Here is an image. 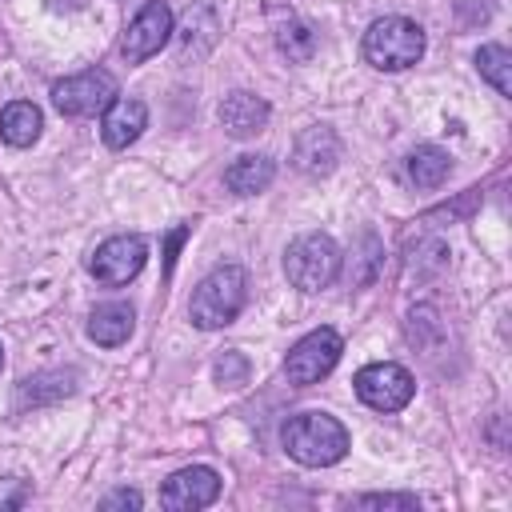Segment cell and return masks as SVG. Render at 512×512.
I'll use <instances>...</instances> for the list:
<instances>
[{
  "label": "cell",
  "mask_w": 512,
  "mask_h": 512,
  "mask_svg": "<svg viewBox=\"0 0 512 512\" xmlns=\"http://www.w3.org/2000/svg\"><path fill=\"white\" fill-rule=\"evenodd\" d=\"M244 304H248V272L240 264H220V268H212L196 284L192 304H188V316H192L196 328L212 332V328L232 324Z\"/></svg>",
  "instance_id": "1"
},
{
  "label": "cell",
  "mask_w": 512,
  "mask_h": 512,
  "mask_svg": "<svg viewBox=\"0 0 512 512\" xmlns=\"http://www.w3.org/2000/svg\"><path fill=\"white\" fill-rule=\"evenodd\" d=\"M284 448L296 464L304 468H328L336 460H344L348 452V432L336 416L324 412H300L284 424Z\"/></svg>",
  "instance_id": "2"
},
{
  "label": "cell",
  "mask_w": 512,
  "mask_h": 512,
  "mask_svg": "<svg viewBox=\"0 0 512 512\" xmlns=\"http://www.w3.org/2000/svg\"><path fill=\"white\" fill-rule=\"evenodd\" d=\"M424 56V28L408 16H380L364 32V60L380 72L412 68Z\"/></svg>",
  "instance_id": "3"
},
{
  "label": "cell",
  "mask_w": 512,
  "mask_h": 512,
  "mask_svg": "<svg viewBox=\"0 0 512 512\" xmlns=\"http://www.w3.org/2000/svg\"><path fill=\"white\" fill-rule=\"evenodd\" d=\"M284 272L300 292H320L340 276V248L328 232H304L284 252Z\"/></svg>",
  "instance_id": "4"
},
{
  "label": "cell",
  "mask_w": 512,
  "mask_h": 512,
  "mask_svg": "<svg viewBox=\"0 0 512 512\" xmlns=\"http://www.w3.org/2000/svg\"><path fill=\"white\" fill-rule=\"evenodd\" d=\"M340 352H344V340H340V332H332V328H316V332L300 336V340L288 348V356H284V376H288V384H300V388H304V384L324 380V376L336 368Z\"/></svg>",
  "instance_id": "5"
},
{
  "label": "cell",
  "mask_w": 512,
  "mask_h": 512,
  "mask_svg": "<svg viewBox=\"0 0 512 512\" xmlns=\"http://www.w3.org/2000/svg\"><path fill=\"white\" fill-rule=\"evenodd\" d=\"M116 100V76L104 68H88L52 84V104L64 116H100Z\"/></svg>",
  "instance_id": "6"
},
{
  "label": "cell",
  "mask_w": 512,
  "mask_h": 512,
  "mask_svg": "<svg viewBox=\"0 0 512 512\" xmlns=\"http://www.w3.org/2000/svg\"><path fill=\"white\" fill-rule=\"evenodd\" d=\"M352 388H356V396H360L368 408H376V412H400V408L412 400L416 380H412L408 368H400V364H392V360H380V364L360 368L356 380H352Z\"/></svg>",
  "instance_id": "7"
},
{
  "label": "cell",
  "mask_w": 512,
  "mask_h": 512,
  "mask_svg": "<svg viewBox=\"0 0 512 512\" xmlns=\"http://www.w3.org/2000/svg\"><path fill=\"white\" fill-rule=\"evenodd\" d=\"M168 36H172V8H168L164 0H148V4L132 16V24L124 28L120 52H124L132 64H140V60L156 56V52L168 44Z\"/></svg>",
  "instance_id": "8"
},
{
  "label": "cell",
  "mask_w": 512,
  "mask_h": 512,
  "mask_svg": "<svg viewBox=\"0 0 512 512\" xmlns=\"http://www.w3.org/2000/svg\"><path fill=\"white\" fill-rule=\"evenodd\" d=\"M144 260H148V244H144L140 236H112V240H104V244L92 252L88 272H92L100 284L120 288V284H128V280L144 268Z\"/></svg>",
  "instance_id": "9"
},
{
  "label": "cell",
  "mask_w": 512,
  "mask_h": 512,
  "mask_svg": "<svg viewBox=\"0 0 512 512\" xmlns=\"http://www.w3.org/2000/svg\"><path fill=\"white\" fill-rule=\"evenodd\" d=\"M220 496V476L204 464H192V468H180L164 480L160 488V504L172 508V512H196V508H208L212 500Z\"/></svg>",
  "instance_id": "10"
},
{
  "label": "cell",
  "mask_w": 512,
  "mask_h": 512,
  "mask_svg": "<svg viewBox=\"0 0 512 512\" xmlns=\"http://www.w3.org/2000/svg\"><path fill=\"white\" fill-rule=\"evenodd\" d=\"M336 160H340V140H336V132L324 128V124L304 128V132L296 136V144H292V164H296L300 172H308V176H328V172L336 168Z\"/></svg>",
  "instance_id": "11"
},
{
  "label": "cell",
  "mask_w": 512,
  "mask_h": 512,
  "mask_svg": "<svg viewBox=\"0 0 512 512\" xmlns=\"http://www.w3.org/2000/svg\"><path fill=\"white\" fill-rule=\"evenodd\" d=\"M148 124V108L144 100H132V96H116L104 112H100V136L108 148H128Z\"/></svg>",
  "instance_id": "12"
},
{
  "label": "cell",
  "mask_w": 512,
  "mask_h": 512,
  "mask_svg": "<svg viewBox=\"0 0 512 512\" xmlns=\"http://www.w3.org/2000/svg\"><path fill=\"white\" fill-rule=\"evenodd\" d=\"M264 124H268V104L260 96H252V92L224 96V104H220V128L228 136L244 140V136H256Z\"/></svg>",
  "instance_id": "13"
},
{
  "label": "cell",
  "mask_w": 512,
  "mask_h": 512,
  "mask_svg": "<svg viewBox=\"0 0 512 512\" xmlns=\"http://www.w3.org/2000/svg\"><path fill=\"white\" fill-rule=\"evenodd\" d=\"M132 324H136L132 304L112 300V304H100V308L88 316V336H92L96 344H104V348H116V344H124V340L132 336Z\"/></svg>",
  "instance_id": "14"
},
{
  "label": "cell",
  "mask_w": 512,
  "mask_h": 512,
  "mask_svg": "<svg viewBox=\"0 0 512 512\" xmlns=\"http://www.w3.org/2000/svg\"><path fill=\"white\" fill-rule=\"evenodd\" d=\"M40 128H44V116H40L36 104H28V100H12V104H4V112H0V136H4L12 148H28V144H36Z\"/></svg>",
  "instance_id": "15"
},
{
  "label": "cell",
  "mask_w": 512,
  "mask_h": 512,
  "mask_svg": "<svg viewBox=\"0 0 512 512\" xmlns=\"http://www.w3.org/2000/svg\"><path fill=\"white\" fill-rule=\"evenodd\" d=\"M272 176H276V164L268 156H240V160L228 164L224 184L236 196H256V192H264L272 184Z\"/></svg>",
  "instance_id": "16"
},
{
  "label": "cell",
  "mask_w": 512,
  "mask_h": 512,
  "mask_svg": "<svg viewBox=\"0 0 512 512\" xmlns=\"http://www.w3.org/2000/svg\"><path fill=\"white\" fill-rule=\"evenodd\" d=\"M452 172V156L436 144H420L412 156H408V180L416 188H440Z\"/></svg>",
  "instance_id": "17"
},
{
  "label": "cell",
  "mask_w": 512,
  "mask_h": 512,
  "mask_svg": "<svg viewBox=\"0 0 512 512\" xmlns=\"http://www.w3.org/2000/svg\"><path fill=\"white\" fill-rule=\"evenodd\" d=\"M76 388V372H36L28 380H20V392L16 400L20 404H48V400H60Z\"/></svg>",
  "instance_id": "18"
},
{
  "label": "cell",
  "mask_w": 512,
  "mask_h": 512,
  "mask_svg": "<svg viewBox=\"0 0 512 512\" xmlns=\"http://www.w3.org/2000/svg\"><path fill=\"white\" fill-rule=\"evenodd\" d=\"M476 68L500 96H512V52L504 44H484L476 52Z\"/></svg>",
  "instance_id": "19"
},
{
  "label": "cell",
  "mask_w": 512,
  "mask_h": 512,
  "mask_svg": "<svg viewBox=\"0 0 512 512\" xmlns=\"http://www.w3.org/2000/svg\"><path fill=\"white\" fill-rule=\"evenodd\" d=\"M276 44H280V52H284L288 60H296V64H304V60L316 56V32H312V24H304V20L280 24Z\"/></svg>",
  "instance_id": "20"
},
{
  "label": "cell",
  "mask_w": 512,
  "mask_h": 512,
  "mask_svg": "<svg viewBox=\"0 0 512 512\" xmlns=\"http://www.w3.org/2000/svg\"><path fill=\"white\" fill-rule=\"evenodd\" d=\"M244 376H248V360L240 352H224L216 360V380L220 384H244Z\"/></svg>",
  "instance_id": "21"
},
{
  "label": "cell",
  "mask_w": 512,
  "mask_h": 512,
  "mask_svg": "<svg viewBox=\"0 0 512 512\" xmlns=\"http://www.w3.org/2000/svg\"><path fill=\"white\" fill-rule=\"evenodd\" d=\"M356 504L360 508H420L416 496H392V492H372V496H360Z\"/></svg>",
  "instance_id": "22"
},
{
  "label": "cell",
  "mask_w": 512,
  "mask_h": 512,
  "mask_svg": "<svg viewBox=\"0 0 512 512\" xmlns=\"http://www.w3.org/2000/svg\"><path fill=\"white\" fill-rule=\"evenodd\" d=\"M140 504H144V496H140L136 488H116V492H108V496L100 500V508H132V512H136Z\"/></svg>",
  "instance_id": "23"
},
{
  "label": "cell",
  "mask_w": 512,
  "mask_h": 512,
  "mask_svg": "<svg viewBox=\"0 0 512 512\" xmlns=\"http://www.w3.org/2000/svg\"><path fill=\"white\" fill-rule=\"evenodd\" d=\"M188 232H192V224H180V228H176V232L168 236V256H164V268H168V272H172V260H176V248H180V240H184Z\"/></svg>",
  "instance_id": "24"
},
{
  "label": "cell",
  "mask_w": 512,
  "mask_h": 512,
  "mask_svg": "<svg viewBox=\"0 0 512 512\" xmlns=\"http://www.w3.org/2000/svg\"><path fill=\"white\" fill-rule=\"evenodd\" d=\"M88 0H52V8H64V12H76V8H84Z\"/></svg>",
  "instance_id": "25"
},
{
  "label": "cell",
  "mask_w": 512,
  "mask_h": 512,
  "mask_svg": "<svg viewBox=\"0 0 512 512\" xmlns=\"http://www.w3.org/2000/svg\"><path fill=\"white\" fill-rule=\"evenodd\" d=\"M0 364H4V348H0Z\"/></svg>",
  "instance_id": "26"
}]
</instances>
